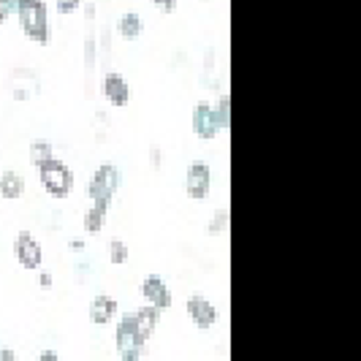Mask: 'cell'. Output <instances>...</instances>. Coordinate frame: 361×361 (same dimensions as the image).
Masks as SVG:
<instances>
[{
    "instance_id": "cell-23",
    "label": "cell",
    "mask_w": 361,
    "mask_h": 361,
    "mask_svg": "<svg viewBox=\"0 0 361 361\" xmlns=\"http://www.w3.org/2000/svg\"><path fill=\"white\" fill-rule=\"evenodd\" d=\"M109 139V114L106 111H95V142H106Z\"/></svg>"
},
{
    "instance_id": "cell-24",
    "label": "cell",
    "mask_w": 361,
    "mask_h": 361,
    "mask_svg": "<svg viewBox=\"0 0 361 361\" xmlns=\"http://www.w3.org/2000/svg\"><path fill=\"white\" fill-rule=\"evenodd\" d=\"M82 3H85V0H54V8H57V14L68 17V14H73V11H76Z\"/></svg>"
},
{
    "instance_id": "cell-34",
    "label": "cell",
    "mask_w": 361,
    "mask_h": 361,
    "mask_svg": "<svg viewBox=\"0 0 361 361\" xmlns=\"http://www.w3.org/2000/svg\"><path fill=\"white\" fill-rule=\"evenodd\" d=\"M204 3H207V0H204Z\"/></svg>"
},
{
    "instance_id": "cell-9",
    "label": "cell",
    "mask_w": 361,
    "mask_h": 361,
    "mask_svg": "<svg viewBox=\"0 0 361 361\" xmlns=\"http://www.w3.org/2000/svg\"><path fill=\"white\" fill-rule=\"evenodd\" d=\"M209 188H212V169L204 161L190 163L188 169V177H185V190L193 201H204L209 196Z\"/></svg>"
},
{
    "instance_id": "cell-19",
    "label": "cell",
    "mask_w": 361,
    "mask_h": 361,
    "mask_svg": "<svg viewBox=\"0 0 361 361\" xmlns=\"http://www.w3.org/2000/svg\"><path fill=\"white\" fill-rule=\"evenodd\" d=\"M215 114H217V123H220V130H223V133L231 130V95H228V92H220Z\"/></svg>"
},
{
    "instance_id": "cell-4",
    "label": "cell",
    "mask_w": 361,
    "mask_h": 361,
    "mask_svg": "<svg viewBox=\"0 0 361 361\" xmlns=\"http://www.w3.org/2000/svg\"><path fill=\"white\" fill-rule=\"evenodd\" d=\"M95 14L98 6L87 3L85 6V19H87V30H85V44H82V63H85V95H92V85H95V68H98V27H95Z\"/></svg>"
},
{
    "instance_id": "cell-8",
    "label": "cell",
    "mask_w": 361,
    "mask_h": 361,
    "mask_svg": "<svg viewBox=\"0 0 361 361\" xmlns=\"http://www.w3.org/2000/svg\"><path fill=\"white\" fill-rule=\"evenodd\" d=\"M139 293H142V299H145V305L155 310H169L174 305V296H171V288L163 283L161 274H149L145 277V283L139 286Z\"/></svg>"
},
{
    "instance_id": "cell-3",
    "label": "cell",
    "mask_w": 361,
    "mask_h": 361,
    "mask_svg": "<svg viewBox=\"0 0 361 361\" xmlns=\"http://www.w3.org/2000/svg\"><path fill=\"white\" fill-rule=\"evenodd\" d=\"M38 180L44 185V190L52 199H68L73 188V171L68 169V163L60 161L54 155L52 161H47L44 166H38Z\"/></svg>"
},
{
    "instance_id": "cell-5",
    "label": "cell",
    "mask_w": 361,
    "mask_h": 361,
    "mask_svg": "<svg viewBox=\"0 0 361 361\" xmlns=\"http://www.w3.org/2000/svg\"><path fill=\"white\" fill-rule=\"evenodd\" d=\"M120 190V169L114 163H101L92 174L90 185H87V196H90V204H98V207H109L114 196Z\"/></svg>"
},
{
    "instance_id": "cell-10",
    "label": "cell",
    "mask_w": 361,
    "mask_h": 361,
    "mask_svg": "<svg viewBox=\"0 0 361 361\" xmlns=\"http://www.w3.org/2000/svg\"><path fill=\"white\" fill-rule=\"evenodd\" d=\"M11 95L17 101H30V98L41 95V76H38V71L25 68V66L14 68L11 71Z\"/></svg>"
},
{
    "instance_id": "cell-17",
    "label": "cell",
    "mask_w": 361,
    "mask_h": 361,
    "mask_svg": "<svg viewBox=\"0 0 361 361\" xmlns=\"http://www.w3.org/2000/svg\"><path fill=\"white\" fill-rule=\"evenodd\" d=\"M109 217V207H98V204H90L87 215H85V231L87 234H101V228L106 226Z\"/></svg>"
},
{
    "instance_id": "cell-15",
    "label": "cell",
    "mask_w": 361,
    "mask_h": 361,
    "mask_svg": "<svg viewBox=\"0 0 361 361\" xmlns=\"http://www.w3.org/2000/svg\"><path fill=\"white\" fill-rule=\"evenodd\" d=\"M142 30H145V19L139 17L136 11H128V14H123L114 22V33L123 38H130V41L142 36Z\"/></svg>"
},
{
    "instance_id": "cell-22",
    "label": "cell",
    "mask_w": 361,
    "mask_h": 361,
    "mask_svg": "<svg viewBox=\"0 0 361 361\" xmlns=\"http://www.w3.org/2000/svg\"><path fill=\"white\" fill-rule=\"evenodd\" d=\"M228 226H231V209L220 207V209H215L212 220L207 223V231H209V234H223Z\"/></svg>"
},
{
    "instance_id": "cell-14",
    "label": "cell",
    "mask_w": 361,
    "mask_h": 361,
    "mask_svg": "<svg viewBox=\"0 0 361 361\" xmlns=\"http://www.w3.org/2000/svg\"><path fill=\"white\" fill-rule=\"evenodd\" d=\"M133 324H136V331H139V337L149 343V337L155 334V329L161 324V310L149 307V305H142V307L133 310Z\"/></svg>"
},
{
    "instance_id": "cell-11",
    "label": "cell",
    "mask_w": 361,
    "mask_h": 361,
    "mask_svg": "<svg viewBox=\"0 0 361 361\" xmlns=\"http://www.w3.org/2000/svg\"><path fill=\"white\" fill-rule=\"evenodd\" d=\"M185 310H188L190 321L199 326L201 331H207V329H212V326L217 324V307L207 296H201V293H193V296L185 302Z\"/></svg>"
},
{
    "instance_id": "cell-31",
    "label": "cell",
    "mask_w": 361,
    "mask_h": 361,
    "mask_svg": "<svg viewBox=\"0 0 361 361\" xmlns=\"http://www.w3.org/2000/svg\"><path fill=\"white\" fill-rule=\"evenodd\" d=\"M36 361H63V359H60V356H57L54 350H44V353H41V356H38Z\"/></svg>"
},
{
    "instance_id": "cell-27",
    "label": "cell",
    "mask_w": 361,
    "mask_h": 361,
    "mask_svg": "<svg viewBox=\"0 0 361 361\" xmlns=\"http://www.w3.org/2000/svg\"><path fill=\"white\" fill-rule=\"evenodd\" d=\"M149 163H152V169H161L163 166V152H161V147L158 145L149 147Z\"/></svg>"
},
{
    "instance_id": "cell-1",
    "label": "cell",
    "mask_w": 361,
    "mask_h": 361,
    "mask_svg": "<svg viewBox=\"0 0 361 361\" xmlns=\"http://www.w3.org/2000/svg\"><path fill=\"white\" fill-rule=\"evenodd\" d=\"M14 14L19 19L22 33L30 41H36L38 47L49 44V11L44 0H17Z\"/></svg>"
},
{
    "instance_id": "cell-12",
    "label": "cell",
    "mask_w": 361,
    "mask_h": 361,
    "mask_svg": "<svg viewBox=\"0 0 361 361\" xmlns=\"http://www.w3.org/2000/svg\"><path fill=\"white\" fill-rule=\"evenodd\" d=\"M104 95H106V101L111 106L117 109L128 106V101H130V85H128L126 76L117 71H109L104 76Z\"/></svg>"
},
{
    "instance_id": "cell-29",
    "label": "cell",
    "mask_w": 361,
    "mask_h": 361,
    "mask_svg": "<svg viewBox=\"0 0 361 361\" xmlns=\"http://www.w3.org/2000/svg\"><path fill=\"white\" fill-rule=\"evenodd\" d=\"M0 361H19L17 353H14V348H3V345H0Z\"/></svg>"
},
{
    "instance_id": "cell-6",
    "label": "cell",
    "mask_w": 361,
    "mask_h": 361,
    "mask_svg": "<svg viewBox=\"0 0 361 361\" xmlns=\"http://www.w3.org/2000/svg\"><path fill=\"white\" fill-rule=\"evenodd\" d=\"M190 126H193V133L199 136L201 142H215L217 136L223 133L220 130V123H217L215 106L209 101H199L196 109H193V117H190Z\"/></svg>"
},
{
    "instance_id": "cell-25",
    "label": "cell",
    "mask_w": 361,
    "mask_h": 361,
    "mask_svg": "<svg viewBox=\"0 0 361 361\" xmlns=\"http://www.w3.org/2000/svg\"><path fill=\"white\" fill-rule=\"evenodd\" d=\"M14 8H17V0H0V25L14 14Z\"/></svg>"
},
{
    "instance_id": "cell-21",
    "label": "cell",
    "mask_w": 361,
    "mask_h": 361,
    "mask_svg": "<svg viewBox=\"0 0 361 361\" xmlns=\"http://www.w3.org/2000/svg\"><path fill=\"white\" fill-rule=\"evenodd\" d=\"M128 258H130V250H128V245L123 239H111L109 242V261L114 264V267H126Z\"/></svg>"
},
{
    "instance_id": "cell-18",
    "label": "cell",
    "mask_w": 361,
    "mask_h": 361,
    "mask_svg": "<svg viewBox=\"0 0 361 361\" xmlns=\"http://www.w3.org/2000/svg\"><path fill=\"white\" fill-rule=\"evenodd\" d=\"M54 158V147L49 145V142H33L30 145V149H27V161H30V166H44L47 161H52Z\"/></svg>"
},
{
    "instance_id": "cell-13",
    "label": "cell",
    "mask_w": 361,
    "mask_h": 361,
    "mask_svg": "<svg viewBox=\"0 0 361 361\" xmlns=\"http://www.w3.org/2000/svg\"><path fill=\"white\" fill-rule=\"evenodd\" d=\"M117 318V299L109 293H98L90 302V321L95 326H106Z\"/></svg>"
},
{
    "instance_id": "cell-26",
    "label": "cell",
    "mask_w": 361,
    "mask_h": 361,
    "mask_svg": "<svg viewBox=\"0 0 361 361\" xmlns=\"http://www.w3.org/2000/svg\"><path fill=\"white\" fill-rule=\"evenodd\" d=\"M152 6H155L161 14H174V11H177V0H152Z\"/></svg>"
},
{
    "instance_id": "cell-33",
    "label": "cell",
    "mask_w": 361,
    "mask_h": 361,
    "mask_svg": "<svg viewBox=\"0 0 361 361\" xmlns=\"http://www.w3.org/2000/svg\"><path fill=\"white\" fill-rule=\"evenodd\" d=\"M25 361H36V359H25Z\"/></svg>"
},
{
    "instance_id": "cell-32",
    "label": "cell",
    "mask_w": 361,
    "mask_h": 361,
    "mask_svg": "<svg viewBox=\"0 0 361 361\" xmlns=\"http://www.w3.org/2000/svg\"><path fill=\"white\" fill-rule=\"evenodd\" d=\"M68 247H71L73 253H82V250H85V239H71Z\"/></svg>"
},
{
    "instance_id": "cell-7",
    "label": "cell",
    "mask_w": 361,
    "mask_h": 361,
    "mask_svg": "<svg viewBox=\"0 0 361 361\" xmlns=\"http://www.w3.org/2000/svg\"><path fill=\"white\" fill-rule=\"evenodd\" d=\"M14 253H17L19 267H22V269H27V271L41 269V264H44V247H41V242H38L30 231H19L17 234Z\"/></svg>"
},
{
    "instance_id": "cell-28",
    "label": "cell",
    "mask_w": 361,
    "mask_h": 361,
    "mask_svg": "<svg viewBox=\"0 0 361 361\" xmlns=\"http://www.w3.org/2000/svg\"><path fill=\"white\" fill-rule=\"evenodd\" d=\"M38 286H41V288L44 290H49L54 286V277H52V271H41V274H38Z\"/></svg>"
},
{
    "instance_id": "cell-30",
    "label": "cell",
    "mask_w": 361,
    "mask_h": 361,
    "mask_svg": "<svg viewBox=\"0 0 361 361\" xmlns=\"http://www.w3.org/2000/svg\"><path fill=\"white\" fill-rule=\"evenodd\" d=\"M87 271H90V264H87V261H79V264H76V277H79L82 283H85V277H87Z\"/></svg>"
},
{
    "instance_id": "cell-20",
    "label": "cell",
    "mask_w": 361,
    "mask_h": 361,
    "mask_svg": "<svg viewBox=\"0 0 361 361\" xmlns=\"http://www.w3.org/2000/svg\"><path fill=\"white\" fill-rule=\"evenodd\" d=\"M111 38H114L111 25H104L101 33L95 36V41H98V63H101V66H106L109 57H111Z\"/></svg>"
},
{
    "instance_id": "cell-2",
    "label": "cell",
    "mask_w": 361,
    "mask_h": 361,
    "mask_svg": "<svg viewBox=\"0 0 361 361\" xmlns=\"http://www.w3.org/2000/svg\"><path fill=\"white\" fill-rule=\"evenodd\" d=\"M114 350L123 361H139L147 353V343L139 337L133 324V312H123L114 326Z\"/></svg>"
},
{
    "instance_id": "cell-16",
    "label": "cell",
    "mask_w": 361,
    "mask_h": 361,
    "mask_svg": "<svg viewBox=\"0 0 361 361\" xmlns=\"http://www.w3.org/2000/svg\"><path fill=\"white\" fill-rule=\"evenodd\" d=\"M22 193H25L22 174H17V171H3L0 174V196L6 201H17L22 199Z\"/></svg>"
}]
</instances>
